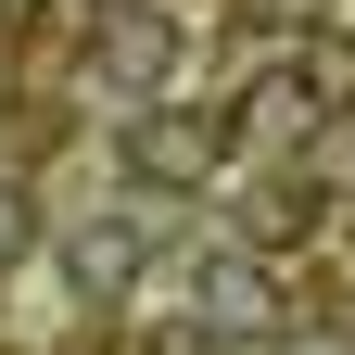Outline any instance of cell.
<instances>
[{
  "label": "cell",
  "mask_w": 355,
  "mask_h": 355,
  "mask_svg": "<svg viewBox=\"0 0 355 355\" xmlns=\"http://www.w3.org/2000/svg\"><path fill=\"white\" fill-rule=\"evenodd\" d=\"M127 165H140L153 191H203V178L229 165V114H203V102H153L140 127H127Z\"/></svg>",
  "instance_id": "1"
},
{
  "label": "cell",
  "mask_w": 355,
  "mask_h": 355,
  "mask_svg": "<svg viewBox=\"0 0 355 355\" xmlns=\"http://www.w3.org/2000/svg\"><path fill=\"white\" fill-rule=\"evenodd\" d=\"M89 64H102L114 89H127V102H165V64H178V13H165V0H140V13H114L102 26V51H89Z\"/></svg>",
  "instance_id": "2"
},
{
  "label": "cell",
  "mask_w": 355,
  "mask_h": 355,
  "mask_svg": "<svg viewBox=\"0 0 355 355\" xmlns=\"http://www.w3.org/2000/svg\"><path fill=\"white\" fill-rule=\"evenodd\" d=\"M292 89H304V114H355V38H292Z\"/></svg>",
  "instance_id": "3"
},
{
  "label": "cell",
  "mask_w": 355,
  "mask_h": 355,
  "mask_svg": "<svg viewBox=\"0 0 355 355\" xmlns=\"http://www.w3.org/2000/svg\"><path fill=\"white\" fill-rule=\"evenodd\" d=\"M64 266H76V292H89V304H114L127 279H140V229H76Z\"/></svg>",
  "instance_id": "4"
},
{
  "label": "cell",
  "mask_w": 355,
  "mask_h": 355,
  "mask_svg": "<svg viewBox=\"0 0 355 355\" xmlns=\"http://www.w3.org/2000/svg\"><path fill=\"white\" fill-rule=\"evenodd\" d=\"M318 229V191H304V178H266L254 191V241H304Z\"/></svg>",
  "instance_id": "5"
},
{
  "label": "cell",
  "mask_w": 355,
  "mask_h": 355,
  "mask_svg": "<svg viewBox=\"0 0 355 355\" xmlns=\"http://www.w3.org/2000/svg\"><path fill=\"white\" fill-rule=\"evenodd\" d=\"M266 318V279H254V266H216V330H254Z\"/></svg>",
  "instance_id": "6"
},
{
  "label": "cell",
  "mask_w": 355,
  "mask_h": 355,
  "mask_svg": "<svg viewBox=\"0 0 355 355\" xmlns=\"http://www.w3.org/2000/svg\"><path fill=\"white\" fill-rule=\"evenodd\" d=\"M241 26H292V38H318V0H229Z\"/></svg>",
  "instance_id": "7"
},
{
  "label": "cell",
  "mask_w": 355,
  "mask_h": 355,
  "mask_svg": "<svg viewBox=\"0 0 355 355\" xmlns=\"http://www.w3.org/2000/svg\"><path fill=\"white\" fill-rule=\"evenodd\" d=\"M279 355H355V330H279Z\"/></svg>",
  "instance_id": "8"
},
{
  "label": "cell",
  "mask_w": 355,
  "mask_h": 355,
  "mask_svg": "<svg viewBox=\"0 0 355 355\" xmlns=\"http://www.w3.org/2000/svg\"><path fill=\"white\" fill-rule=\"evenodd\" d=\"M13 241H26V191L0 178V254H13Z\"/></svg>",
  "instance_id": "9"
},
{
  "label": "cell",
  "mask_w": 355,
  "mask_h": 355,
  "mask_svg": "<svg viewBox=\"0 0 355 355\" xmlns=\"http://www.w3.org/2000/svg\"><path fill=\"white\" fill-rule=\"evenodd\" d=\"M153 355H229V343H216V330H165Z\"/></svg>",
  "instance_id": "10"
}]
</instances>
